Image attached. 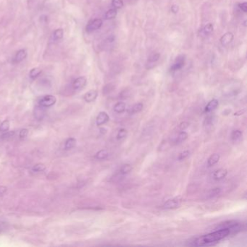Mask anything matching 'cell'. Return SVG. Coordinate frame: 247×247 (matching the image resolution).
Listing matches in <instances>:
<instances>
[{
    "label": "cell",
    "instance_id": "cell-1",
    "mask_svg": "<svg viewBox=\"0 0 247 247\" xmlns=\"http://www.w3.org/2000/svg\"><path fill=\"white\" fill-rule=\"evenodd\" d=\"M230 234L228 228H220L208 234L202 235L192 241L191 245L194 246H210L225 239Z\"/></svg>",
    "mask_w": 247,
    "mask_h": 247
},
{
    "label": "cell",
    "instance_id": "cell-2",
    "mask_svg": "<svg viewBox=\"0 0 247 247\" xmlns=\"http://www.w3.org/2000/svg\"><path fill=\"white\" fill-rule=\"evenodd\" d=\"M186 63V56L184 54H180L175 59L174 63L172 64L170 70L177 71L182 69L185 65Z\"/></svg>",
    "mask_w": 247,
    "mask_h": 247
},
{
    "label": "cell",
    "instance_id": "cell-3",
    "mask_svg": "<svg viewBox=\"0 0 247 247\" xmlns=\"http://www.w3.org/2000/svg\"><path fill=\"white\" fill-rule=\"evenodd\" d=\"M102 20L99 19V18L92 20L87 24L86 26V31L88 33H91V32L95 31L96 30L100 28L102 26Z\"/></svg>",
    "mask_w": 247,
    "mask_h": 247
},
{
    "label": "cell",
    "instance_id": "cell-4",
    "mask_svg": "<svg viewBox=\"0 0 247 247\" xmlns=\"http://www.w3.org/2000/svg\"><path fill=\"white\" fill-rule=\"evenodd\" d=\"M57 101V99L53 95H46L39 100V105L42 107H49L54 105Z\"/></svg>",
    "mask_w": 247,
    "mask_h": 247
},
{
    "label": "cell",
    "instance_id": "cell-5",
    "mask_svg": "<svg viewBox=\"0 0 247 247\" xmlns=\"http://www.w3.org/2000/svg\"><path fill=\"white\" fill-rule=\"evenodd\" d=\"M181 204V201L179 198H172L167 200L163 204V208L166 209H176L180 207Z\"/></svg>",
    "mask_w": 247,
    "mask_h": 247
},
{
    "label": "cell",
    "instance_id": "cell-6",
    "mask_svg": "<svg viewBox=\"0 0 247 247\" xmlns=\"http://www.w3.org/2000/svg\"><path fill=\"white\" fill-rule=\"evenodd\" d=\"M110 121V116L106 112H100L96 117V123L98 126H101L107 123Z\"/></svg>",
    "mask_w": 247,
    "mask_h": 247
},
{
    "label": "cell",
    "instance_id": "cell-7",
    "mask_svg": "<svg viewBox=\"0 0 247 247\" xmlns=\"http://www.w3.org/2000/svg\"><path fill=\"white\" fill-rule=\"evenodd\" d=\"M87 80L84 76H80L76 78L73 83V88L75 90H80L86 85Z\"/></svg>",
    "mask_w": 247,
    "mask_h": 247
},
{
    "label": "cell",
    "instance_id": "cell-8",
    "mask_svg": "<svg viewBox=\"0 0 247 247\" xmlns=\"http://www.w3.org/2000/svg\"><path fill=\"white\" fill-rule=\"evenodd\" d=\"M98 96V91L96 90H90L88 92H86L84 95V100L88 103L92 102V101H95L96 99Z\"/></svg>",
    "mask_w": 247,
    "mask_h": 247
},
{
    "label": "cell",
    "instance_id": "cell-9",
    "mask_svg": "<svg viewBox=\"0 0 247 247\" xmlns=\"http://www.w3.org/2000/svg\"><path fill=\"white\" fill-rule=\"evenodd\" d=\"M28 53L27 51L24 49H21L20 50H18L16 54L15 55V58H14V61L16 63H18V62H20L22 61H23L24 59L27 57Z\"/></svg>",
    "mask_w": 247,
    "mask_h": 247
},
{
    "label": "cell",
    "instance_id": "cell-10",
    "mask_svg": "<svg viewBox=\"0 0 247 247\" xmlns=\"http://www.w3.org/2000/svg\"><path fill=\"white\" fill-rule=\"evenodd\" d=\"M233 40H234V34L231 32H227L221 37L220 42L221 44L225 47L231 43Z\"/></svg>",
    "mask_w": 247,
    "mask_h": 247
},
{
    "label": "cell",
    "instance_id": "cell-11",
    "mask_svg": "<svg viewBox=\"0 0 247 247\" xmlns=\"http://www.w3.org/2000/svg\"><path fill=\"white\" fill-rule=\"evenodd\" d=\"M219 105V101L218 99H212L211 101H209L208 104H207L206 107L204 108V112H210L213 111L214 110H215Z\"/></svg>",
    "mask_w": 247,
    "mask_h": 247
},
{
    "label": "cell",
    "instance_id": "cell-12",
    "mask_svg": "<svg viewBox=\"0 0 247 247\" xmlns=\"http://www.w3.org/2000/svg\"><path fill=\"white\" fill-rule=\"evenodd\" d=\"M227 175H228L227 170L220 169L216 170V171L213 173V178L214 180H215V181H220V180L225 178Z\"/></svg>",
    "mask_w": 247,
    "mask_h": 247
},
{
    "label": "cell",
    "instance_id": "cell-13",
    "mask_svg": "<svg viewBox=\"0 0 247 247\" xmlns=\"http://www.w3.org/2000/svg\"><path fill=\"white\" fill-rule=\"evenodd\" d=\"M220 154H216V153L212 154V155L209 157L208 160H207V165H208L209 167L214 166V165H216V164L218 162L219 160H220Z\"/></svg>",
    "mask_w": 247,
    "mask_h": 247
},
{
    "label": "cell",
    "instance_id": "cell-14",
    "mask_svg": "<svg viewBox=\"0 0 247 247\" xmlns=\"http://www.w3.org/2000/svg\"><path fill=\"white\" fill-rule=\"evenodd\" d=\"M126 108V103L123 102V101H119V102L116 103L114 106V111L116 113H118V114H121V113H123L125 112Z\"/></svg>",
    "mask_w": 247,
    "mask_h": 247
},
{
    "label": "cell",
    "instance_id": "cell-15",
    "mask_svg": "<svg viewBox=\"0 0 247 247\" xmlns=\"http://www.w3.org/2000/svg\"><path fill=\"white\" fill-rule=\"evenodd\" d=\"M64 36V31L62 28H57L52 33V39L53 41H59L63 38Z\"/></svg>",
    "mask_w": 247,
    "mask_h": 247
},
{
    "label": "cell",
    "instance_id": "cell-16",
    "mask_svg": "<svg viewBox=\"0 0 247 247\" xmlns=\"http://www.w3.org/2000/svg\"><path fill=\"white\" fill-rule=\"evenodd\" d=\"M243 137V133L240 130H235L231 133V139L234 142H239Z\"/></svg>",
    "mask_w": 247,
    "mask_h": 247
},
{
    "label": "cell",
    "instance_id": "cell-17",
    "mask_svg": "<svg viewBox=\"0 0 247 247\" xmlns=\"http://www.w3.org/2000/svg\"><path fill=\"white\" fill-rule=\"evenodd\" d=\"M41 73H42L41 69L39 68H33L30 70L29 76L32 79H35V78L39 77V76L41 74Z\"/></svg>",
    "mask_w": 247,
    "mask_h": 247
},
{
    "label": "cell",
    "instance_id": "cell-18",
    "mask_svg": "<svg viewBox=\"0 0 247 247\" xmlns=\"http://www.w3.org/2000/svg\"><path fill=\"white\" fill-rule=\"evenodd\" d=\"M76 145V139L75 138H69L68 139H67L65 142V144H64V148L67 150L73 149V147H75Z\"/></svg>",
    "mask_w": 247,
    "mask_h": 247
},
{
    "label": "cell",
    "instance_id": "cell-19",
    "mask_svg": "<svg viewBox=\"0 0 247 247\" xmlns=\"http://www.w3.org/2000/svg\"><path fill=\"white\" fill-rule=\"evenodd\" d=\"M109 155V153H108L107 150L106 149H101L100 151H99L96 154L95 158L97 159V160H105Z\"/></svg>",
    "mask_w": 247,
    "mask_h": 247
},
{
    "label": "cell",
    "instance_id": "cell-20",
    "mask_svg": "<svg viewBox=\"0 0 247 247\" xmlns=\"http://www.w3.org/2000/svg\"><path fill=\"white\" fill-rule=\"evenodd\" d=\"M187 138H188V133H187L186 131H181L176 138L175 143H176V144H181V143L185 142L187 139Z\"/></svg>",
    "mask_w": 247,
    "mask_h": 247
},
{
    "label": "cell",
    "instance_id": "cell-21",
    "mask_svg": "<svg viewBox=\"0 0 247 247\" xmlns=\"http://www.w3.org/2000/svg\"><path fill=\"white\" fill-rule=\"evenodd\" d=\"M117 10L115 8H112L110 9L107 11V13L105 14V18L106 19H108V20H111L113 19V18H115V17L117 16Z\"/></svg>",
    "mask_w": 247,
    "mask_h": 247
},
{
    "label": "cell",
    "instance_id": "cell-22",
    "mask_svg": "<svg viewBox=\"0 0 247 247\" xmlns=\"http://www.w3.org/2000/svg\"><path fill=\"white\" fill-rule=\"evenodd\" d=\"M143 107H144V105H143L142 103H136L133 106L132 108H131V113L134 114V113L139 112L143 110Z\"/></svg>",
    "mask_w": 247,
    "mask_h": 247
},
{
    "label": "cell",
    "instance_id": "cell-23",
    "mask_svg": "<svg viewBox=\"0 0 247 247\" xmlns=\"http://www.w3.org/2000/svg\"><path fill=\"white\" fill-rule=\"evenodd\" d=\"M10 128V121L5 120L0 124V132H7Z\"/></svg>",
    "mask_w": 247,
    "mask_h": 247
},
{
    "label": "cell",
    "instance_id": "cell-24",
    "mask_svg": "<svg viewBox=\"0 0 247 247\" xmlns=\"http://www.w3.org/2000/svg\"><path fill=\"white\" fill-rule=\"evenodd\" d=\"M132 170V167H131V165L129 164H126V165H123L121 168V170H120V172L123 175H126L128 173L130 172Z\"/></svg>",
    "mask_w": 247,
    "mask_h": 247
},
{
    "label": "cell",
    "instance_id": "cell-25",
    "mask_svg": "<svg viewBox=\"0 0 247 247\" xmlns=\"http://www.w3.org/2000/svg\"><path fill=\"white\" fill-rule=\"evenodd\" d=\"M127 135H128V131H127L126 129L125 128L120 129L117 134V140L123 139V138L126 137Z\"/></svg>",
    "mask_w": 247,
    "mask_h": 247
},
{
    "label": "cell",
    "instance_id": "cell-26",
    "mask_svg": "<svg viewBox=\"0 0 247 247\" xmlns=\"http://www.w3.org/2000/svg\"><path fill=\"white\" fill-rule=\"evenodd\" d=\"M160 57V54L159 53H152L148 57V62H155L159 60Z\"/></svg>",
    "mask_w": 247,
    "mask_h": 247
},
{
    "label": "cell",
    "instance_id": "cell-27",
    "mask_svg": "<svg viewBox=\"0 0 247 247\" xmlns=\"http://www.w3.org/2000/svg\"><path fill=\"white\" fill-rule=\"evenodd\" d=\"M46 169V166L42 163L36 164L32 168L33 171L34 172H42Z\"/></svg>",
    "mask_w": 247,
    "mask_h": 247
},
{
    "label": "cell",
    "instance_id": "cell-28",
    "mask_svg": "<svg viewBox=\"0 0 247 247\" xmlns=\"http://www.w3.org/2000/svg\"><path fill=\"white\" fill-rule=\"evenodd\" d=\"M112 5L115 9H121L123 7L124 3L123 0H112Z\"/></svg>",
    "mask_w": 247,
    "mask_h": 247
},
{
    "label": "cell",
    "instance_id": "cell-29",
    "mask_svg": "<svg viewBox=\"0 0 247 247\" xmlns=\"http://www.w3.org/2000/svg\"><path fill=\"white\" fill-rule=\"evenodd\" d=\"M220 191H221L220 188H216L212 189V190H210L209 191L207 197H208L209 198H212V197H216V196H218V194H220Z\"/></svg>",
    "mask_w": 247,
    "mask_h": 247
},
{
    "label": "cell",
    "instance_id": "cell-30",
    "mask_svg": "<svg viewBox=\"0 0 247 247\" xmlns=\"http://www.w3.org/2000/svg\"><path fill=\"white\" fill-rule=\"evenodd\" d=\"M213 29H214L213 25L212 23H208L204 27V28H203V32H204L206 35H208V34H210L212 31H213Z\"/></svg>",
    "mask_w": 247,
    "mask_h": 247
},
{
    "label": "cell",
    "instance_id": "cell-31",
    "mask_svg": "<svg viewBox=\"0 0 247 247\" xmlns=\"http://www.w3.org/2000/svg\"><path fill=\"white\" fill-rule=\"evenodd\" d=\"M189 154H190V152H189L188 150H185V151L182 152L179 154L178 159V160H180V161L184 160H186L187 157H188L189 156Z\"/></svg>",
    "mask_w": 247,
    "mask_h": 247
},
{
    "label": "cell",
    "instance_id": "cell-32",
    "mask_svg": "<svg viewBox=\"0 0 247 247\" xmlns=\"http://www.w3.org/2000/svg\"><path fill=\"white\" fill-rule=\"evenodd\" d=\"M28 130L26 128H23L20 131L19 136L20 138H25L28 136Z\"/></svg>",
    "mask_w": 247,
    "mask_h": 247
},
{
    "label": "cell",
    "instance_id": "cell-33",
    "mask_svg": "<svg viewBox=\"0 0 247 247\" xmlns=\"http://www.w3.org/2000/svg\"><path fill=\"white\" fill-rule=\"evenodd\" d=\"M15 134V131H7V133H4L2 136V138H10V137H13V136Z\"/></svg>",
    "mask_w": 247,
    "mask_h": 247
},
{
    "label": "cell",
    "instance_id": "cell-34",
    "mask_svg": "<svg viewBox=\"0 0 247 247\" xmlns=\"http://www.w3.org/2000/svg\"><path fill=\"white\" fill-rule=\"evenodd\" d=\"M239 8L241 10L243 11L244 13H246L247 12V2H243V3L241 4H239Z\"/></svg>",
    "mask_w": 247,
    "mask_h": 247
},
{
    "label": "cell",
    "instance_id": "cell-35",
    "mask_svg": "<svg viewBox=\"0 0 247 247\" xmlns=\"http://www.w3.org/2000/svg\"><path fill=\"white\" fill-rule=\"evenodd\" d=\"M188 126H189V123H187V122H183V123H181L179 126L180 128H181V130H182V131L186 130V129L188 128Z\"/></svg>",
    "mask_w": 247,
    "mask_h": 247
},
{
    "label": "cell",
    "instance_id": "cell-36",
    "mask_svg": "<svg viewBox=\"0 0 247 247\" xmlns=\"http://www.w3.org/2000/svg\"><path fill=\"white\" fill-rule=\"evenodd\" d=\"M179 10V7L176 5V4H173V5L171 7V11L173 13H177L178 12Z\"/></svg>",
    "mask_w": 247,
    "mask_h": 247
},
{
    "label": "cell",
    "instance_id": "cell-37",
    "mask_svg": "<svg viewBox=\"0 0 247 247\" xmlns=\"http://www.w3.org/2000/svg\"><path fill=\"white\" fill-rule=\"evenodd\" d=\"M7 188L5 186H0V194H3L6 192Z\"/></svg>",
    "mask_w": 247,
    "mask_h": 247
}]
</instances>
